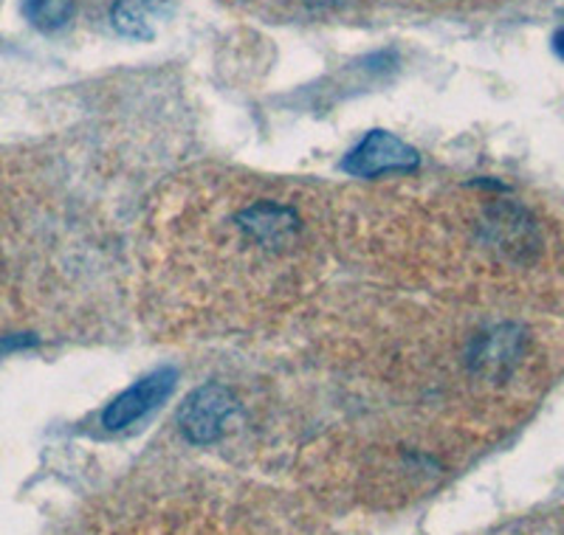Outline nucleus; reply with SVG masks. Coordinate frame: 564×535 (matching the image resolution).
Returning a JSON list of instances; mask_svg holds the SVG:
<instances>
[{"label": "nucleus", "instance_id": "obj_5", "mask_svg": "<svg viewBox=\"0 0 564 535\" xmlns=\"http://www.w3.org/2000/svg\"><path fill=\"white\" fill-rule=\"evenodd\" d=\"M77 12V0H23V14L40 32H57L68 26Z\"/></svg>", "mask_w": 564, "mask_h": 535}, {"label": "nucleus", "instance_id": "obj_2", "mask_svg": "<svg viewBox=\"0 0 564 535\" xmlns=\"http://www.w3.org/2000/svg\"><path fill=\"white\" fill-rule=\"evenodd\" d=\"M231 412H235V395L229 389L220 383H206L186 397L178 412V426L186 440L204 446L218 437Z\"/></svg>", "mask_w": 564, "mask_h": 535}, {"label": "nucleus", "instance_id": "obj_3", "mask_svg": "<svg viewBox=\"0 0 564 535\" xmlns=\"http://www.w3.org/2000/svg\"><path fill=\"white\" fill-rule=\"evenodd\" d=\"M175 386V372L173 370H155L153 375L141 378L135 386H130L128 392L116 397L108 408L102 412V426L108 432H119V428L133 426L135 421L153 412L159 403H164V397L173 392Z\"/></svg>", "mask_w": 564, "mask_h": 535}, {"label": "nucleus", "instance_id": "obj_1", "mask_svg": "<svg viewBox=\"0 0 564 535\" xmlns=\"http://www.w3.org/2000/svg\"><path fill=\"white\" fill-rule=\"evenodd\" d=\"M421 164V155L387 130H372L352 148L345 159V173L352 178H381L390 173H412Z\"/></svg>", "mask_w": 564, "mask_h": 535}, {"label": "nucleus", "instance_id": "obj_4", "mask_svg": "<svg viewBox=\"0 0 564 535\" xmlns=\"http://www.w3.org/2000/svg\"><path fill=\"white\" fill-rule=\"evenodd\" d=\"M164 14V0H116L110 20L116 32L133 40H150Z\"/></svg>", "mask_w": 564, "mask_h": 535}, {"label": "nucleus", "instance_id": "obj_6", "mask_svg": "<svg viewBox=\"0 0 564 535\" xmlns=\"http://www.w3.org/2000/svg\"><path fill=\"white\" fill-rule=\"evenodd\" d=\"M553 48H556V54H558V57L564 59V29H562V32L556 34V37H553Z\"/></svg>", "mask_w": 564, "mask_h": 535}]
</instances>
